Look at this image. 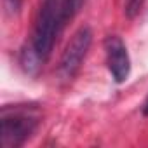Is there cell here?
<instances>
[{"instance_id": "obj_1", "label": "cell", "mask_w": 148, "mask_h": 148, "mask_svg": "<svg viewBox=\"0 0 148 148\" xmlns=\"http://www.w3.org/2000/svg\"><path fill=\"white\" fill-rule=\"evenodd\" d=\"M66 23L63 0H42L30 45L21 54V64L26 70L38 68L51 56L56 38Z\"/></svg>"}, {"instance_id": "obj_2", "label": "cell", "mask_w": 148, "mask_h": 148, "mask_svg": "<svg viewBox=\"0 0 148 148\" xmlns=\"http://www.w3.org/2000/svg\"><path fill=\"white\" fill-rule=\"evenodd\" d=\"M0 122H2V136H0L2 146L18 148L25 145V141L38 127L40 112L32 105L4 106L0 113Z\"/></svg>"}, {"instance_id": "obj_3", "label": "cell", "mask_w": 148, "mask_h": 148, "mask_svg": "<svg viewBox=\"0 0 148 148\" xmlns=\"http://www.w3.org/2000/svg\"><path fill=\"white\" fill-rule=\"evenodd\" d=\"M91 42H92V32L87 26H82L75 32V35L68 42V45L63 51V56L59 59L58 73L63 80H71L77 75V71L82 66V61L87 56Z\"/></svg>"}, {"instance_id": "obj_4", "label": "cell", "mask_w": 148, "mask_h": 148, "mask_svg": "<svg viewBox=\"0 0 148 148\" xmlns=\"http://www.w3.org/2000/svg\"><path fill=\"white\" fill-rule=\"evenodd\" d=\"M105 56H106V66L112 73L115 82L122 84L127 80L131 73V59L125 44L117 35H108L105 38Z\"/></svg>"}, {"instance_id": "obj_5", "label": "cell", "mask_w": 148, "mask_h": 148, "mask_svg": "<svg viewBox=\"0 0 148 148\" xmlns=\"http://www.w3.org/2000/svg\"><path fill=\"white\" fill-rule=\"evenodd\" d=\"M86 2H87V0H63V7H64V18H66V21L75 16V14L82 9V5H84Z\"/></svg>"}, {"instance_id": "obj_6", "label": "cell", "mask_w": 148, "mask_h": 148, "mask_svg": "<svg viewBox=\"0 0 148 148\" xmlns=\"http://www.w3.org/2000/svg\"><path fill=\"white\" fill-rule=\"evenodd\" d=\"M143 5V0H125V14L129 18H134L136 14H139Z\"/></svg>"}, {"instance_id": "obj_7", "label": "cell", "mask_w": 148, "mask_h": 148, "mask_svg": "<svg viewBox=\"0 0 148 148\" xmlns=\"http://www.w3.org/2000/svg\"><path fill=\"white\" fill-rule=\"evenodd\" d=\"M4 4H5L7 11H9L11 14H14V12H18V11L21 9L23 0H4Z\"/></svg>"}, {"instance_id": "obj_8", "label": "cell", "mask_w": 148, "mask_h": 148, "mask_svg": "<svg viewBox=\"0 0 148 148\" xmlns=\"http://www.w3.org/2000/svg\"><path fill=\"white\" fill-rule=\"evenodd\" d=\"M143 113L148 117V98H146V101H145V105H143Z\"/></svg>"}]
</instances>
